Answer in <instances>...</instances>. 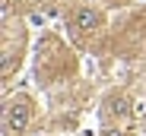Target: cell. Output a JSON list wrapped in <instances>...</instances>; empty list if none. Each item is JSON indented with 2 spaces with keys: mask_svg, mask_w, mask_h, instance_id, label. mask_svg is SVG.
Listing matches in <instances>:
<instances>
[{
  "mask_svg": "<svg viewBox=\"0 0 146 136\" xmlns=\"http://www.w3.org/2000/svg\"><path fill=\"white\" fill-rule=\"evenodd\" d=\"M102 136H124V133H117V130H108V133H102Z\"/></svg>",
  "mask_w": 146,
  "mask_h": 136,
  "instance_id": "4",
  "label": "cell"
},
{
  "mask_svg": "<svg viewBox=\"0 0 146 136\" xmlns=\"http://www.w3.org/2000/svg\"><path fill=\"white\" fill-rule=\"evenodd\" d=\"M95 22H99V13H95V10L83 7V10L76 13V29H80V32H89V29L95 26Z\"/></svg>",
  "mask_w": 146,
  "mask_h": 136,
  "instance_id": "2",
  "label": "cell"
},
{
  "mask_svg": "<svg viewBox=\"0 0 146 136\" xmlns=\"http://www.w3.org/2000/svg\"><path fill=\"white\" fill-rule=\"evenodd\" d=\"M124 111H127V101H124V98H114V101H111V108H108V114H117V117H121Z\"/></svg>",
  "mask_w": 146,
  "mask_h": 136,
  "instance_id": "3",
  "label": "cell"
},
{
  "mask_svg": "<svg viewBox=\"0 0 146 136\" xmlns=\"http://www.w3.org/2000/svg\"><path fill=\"white\" fill-rule=\"evenodd\" d=\"M26 127H29V104H26V101H13V104L7 108V130L22 133Z\"/></svg>",
  "mask_w": 146,
  "mask_h": 136,
  "instance_id": "1",
  "label": "cell"
}]
</instances>
